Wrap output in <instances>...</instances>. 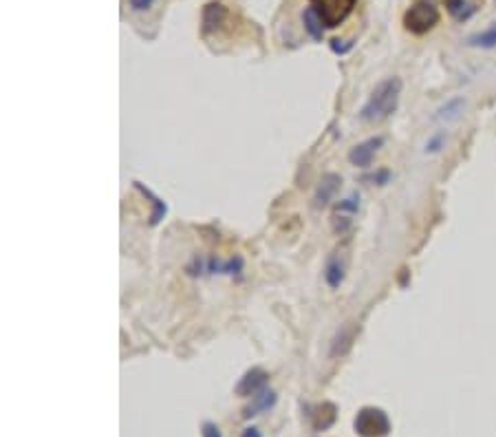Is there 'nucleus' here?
I'll use <instances>...</instances> for the list:
<instances>
[{
    "label": "nucleus",
    "instance_id": "1a4fd4ad",
    "mask_svg": "<svg viewBox=\"0 0 496 437\" xmlns=\"http://www.w3.org/2000/svg\"><path fill=\"white\" fill-rule=\"evenodd\" d=\"M340 183H342L340 175H335V173L324 175V177H322V181L318 183L316 195H313V201H316V205H318V208L327 205V203H329V201L335 197V193H338V190H340Z\"/></svg>",
    "mask_w": 496,
    "mask_h": 437
},
{
    "label": "nucleus",
    "instance_id": "aec40b11",
    "mask_svg": "<svg viewBox=\"0 0 496 437\" xmlns=\"http://www.w3.org/2000/svg\"><path fill=\"white\" fill-rule=\"evenodd\" d=\"M152 3H155V0H128V5L135 9V11H144V9H148Z\"/></svg>",
    "mask_w": 496,
    "mask_h": 437
},
{
    "label": "nucleus",
    "instance_id": "ddd939ff",
    "mask_svg": "<svg viewBox=\"0 0 496 437\" xmlns=\"http://www.w3.org/2000/svg\"><path fill=\"white\" fill-rule=\"evenodd\" d=\"M135 188L139 190V193L146 197V199H150V203L155 205V210H152V215H150V225H157L163 217H166V212H168V208H166V203L159 199V197H155L152 195V190H148L142 181H135Z\"/></svg>",
    "mask_w": 496,
    "mask_h": 437
},
{
    "label": "nucleus",
    "instance_id": "9b49d317",
    "mask_svg": "<svg viewBox=\"0 0 496 437\" xmlns=\"http://www.w3.org/2000/svg\"><path fill=\"white\" fill-rule=\"evenodd\" d=\"M227 18V9L221 3H207L203 9V33L217 31Z\"/></svg>",
    "mask_w": 496,
    "mask_h": 437
},
{
    "label": "nucleus",
    "instance_id": "f03ea898",
    "mask_svg": "<svg viewBox=\"0 0 496 437\" xmlns=\"http://www.w3.org/2000/svg\"><path fill=\"white\" fill-rule=\"evenodd\" d=\"M353 429L359 437H388L393 431V424L384 409L362 407L353 420Z\"/></svg>",
    "mask_w": 496,
    "mask_h": 437
},
{
    "label": "nucleus",
    "instance_id": "0eeeda50",
    "mask_svg": "<svg viewBox=\"0 0 496 437\" xmlns=\"http://www.w3.org/2000/svg\"><path fill=\"white\" fill-rule=\"evenodd\" d=\"M338 420V407L333 402H320L316 407H309V422L313 431L322 433L329 431Z\"/></svg>",
    "mask_w": 496,
    "mask_h": 437
},
{
    "label": "nucleus",
    "instance_id": "f257e3e1",
    "mask_svg": "<svg viewBox=\"0 0 496 437\" xmlns=\"http://www.w3.org/2000/svg\"><path fill=\"white\" fill-rule=\"evenodd\" d=\"M399 95H402V80L399 78H388L384 82H379L373 89L369 102L362 106L359 118L364 122H371V124L384 122L386 118H391L395 113V108L399 104Z\"/></svg>",
    "mask_w": 496,
    "mask_h": 437
},
{
    "label": "nucleus",
    "instance_id": "39448f33",
    "mask_svg": "<svg viewBox=\"0 0 496 437\" xmlns=\"http://www.w3.org/2000/svg\"><path fill=\"white\" fill-rule=\"evenodd\" d=\"M381 146H384V137H381V135L371 137V140H367V142H362V144H357V146L351 148L349 161H351L355 168H369L371 161H373V157H375V153H377V150H379Z\"/></svg>",
    "mask_w": 496,
    "mask_h": 437
},
{
    "label": "nucleus",
    "instance_id": "2eb2a0df",
    "mask_svg": "<svg viewBox=\"0 0 496 437\" xmlns=\"http://www.w3.org/2000/svg\"><path fill=\"white\" fill-rule=\"evenodd\" d=\"M302 21H304V29H307V33L313 38V40H322V35H324V27L320 25V21L316 18V13L309 9H304L302 13Z\"/></svg>",
    "mask_w": 496,
    "mask_h": 437
},
{
    "label": "nucleus",
    "instance_id": "4be33fe9",
    "mask_svg": "<svg viewBox=\"0 0 496 437\" xmlns=\"http://www.w3.org/2000/svg\"><path fill=\"white\" fill-rule=\"evenodd\" d=\"M241 437H263V433H260L258 429L250 426V429H245V431H243V435H241Z\"/></svg>",
    "mask_w": 496,
    "mask_h": 437
},
{
    "label": "nucleus",
    "instance_id": "4468645a",
    "mask_svg": "<svg viewBox=\"0 0 496 437\" xmlns=\"http://www.w3.org/2000/svg\"><path fill=\"white\" fill-rule=\"evenodd\" d=\"M324 278H327L329 288H340L342 280H345V265L340 263L338 256H331L327 261V268H324Z\"/></svg>",
    "mask_w": 496,
    "mask_h": 437
},
{
    "label": "nucleus",
    "instance_id": "412c9836",
    "mask_svg": "<svg viewBox=\"0 0 496 437\" xmlns=\"http://www.w3.org/2000/svg\"><path fill=\"white\" fill-rule=\"evenodd\" d=\"M371 179H373L375 183H379V186H384V183L391 179V173H388V170H379V173H377V175H373Z\"/></svg>",
    "mask_w": 496,
    "mask_h": 437
},
{
    "label": "nucleus",
    "instance_id": "f3484780",
    "mask_svg": "<svg viewBox=\"0 0 496 437\" xmlns=\"http://www.w3.org/2000/svg\"><path fill=\"white\" fill-rule=\"evenodd\" d=\"M329 45H331V51H333V53H340V55L349 53V51H351V47H353V42L340 40V38H333V40H331Z\"/></svg>",
    "mask_w": 496,
    "mask_h": 437
},
{
    "label": "nucleus",
    "instance_id": "dca6fc26",
    "mask_svg": "<svg viewBox=\"0 0 496 437\" xmlns=\"http://www.w3.org/2000/svg\"><path fill=\"white\" fill-rule=\"evenodd\" d=\"M470 45L472 47H481V49H492L496 47V25H492L490 29L481 31V33H476L470 38Z\"/></svg>",
    "mask_w": 496,
    "mask_h": 437
},
{
    "label": "nucleus",
    "instance_id": "7ed1b4c3",
    "mask_svg": "<svg viewBox=\"0 0 496 437\" xmlns=\"http://www.w3.org/2000/svg\"><path fill=\"white\" fill-rule=\"evenodd\" d=\"M357 0H309V7L324 29H335L351 16Z\"/></svg>",
    "mask_w": 496,
    "mask_h": 437
},
{
    "label": "nucleus",
    "instance_id": "20e7f679",
    "mask_svg": "<svg viewBox=\"0 0 496 437\" xmlns=\"http://www.w3.org/2000/svg\"><path fill=\"white\" fill-rule=\"evenodd\" d=\"M439 23V9L432 0H415L410 9L404 13V27L415 35H424L432 31Z\"/></svg>",
    "mask_w": 496,
    "mask_h": 437
},
{
    "label": "nucleus",
    "instance_id": "9d476101",
    "mask_svg": "<svg viewBox=\"0 0 496 437\" xmlns=\"http://www.w3.org/2000/svg\"><path fill=\"white\" fill-rule=\"evenodd\" d=\"M199 268L203 272L209 274H238L243 268V259H230V261H219V259H209V261H201Z\"/></svg>",
    "mask_w": 496,
    "mask_h": 437
},
{
    "label": "nucleus",
    "instance_id": "6e6552de",
    "mask_svg": "<svg viewBox=\"0 0 496 437\" xmlns=\"http://www.w3.org/2000/svg\"><path fill=\"white\" fill-rule=\"evenodd\" d=\"M444 5L456 23H466L483 7V0H444Z\"/></svg>",
    "mask_w": 496,
    "mask_h": 437
},
{
    "label": "nucleus",
    "instance_id": "a211bd4d",
    "mask_svg": "<svg viewBox=\"0 0 496 437\" xmlns=\"http://www.w3.org/2000/svg\"><path fill=\"white\" fill-rule=\"evenodd\" d=\"M359 208V195H351L349 199H345L340 205H338V210H349V212H355Z\"/></svg>",
    "mask_w": 496,
    "mask_h": 437
},
{
    "label": "nucleus",
    "instance_id": "6ab92c4d",
    "mask_svg": "<svg viewBox=\"0 0 496 437\" xmlns=\"http://www.w3.org/2000/svg\"><path fill=\"white\" fill-rule=\"evenodd\" d=\"M201 435H203V437H223L221 429H219L214 422H203V424H201Z\"/></svg>",
    "mask_w": 496,
    "mask_h": 437
},
{
    "label": "nucleus",
    "instance_id": "f8f14e48",
    "mask_svg": "<svg viewBox=\"0 0 496 437\" xmlns=\"http://www.w3.org/2000/svg\"><path fill=\"white\" fill-rule=\"evenodd\" d=\"M274 404H276V393H274L272 389L265 387L263 391H258V393L252 397V404L245 409L243 417H254V415H258V413H263V411H270Z\"/></svg>",
    "mask_w": 496,
    "mask_h": 437
},
{
    "label": "nucleus",
    "instance_id": "423d86ee",
    "mask_svg": "<svg viewBox=\"0 0 496 437\" xmlns=\"http://www.w3.org/2000/svg\"><path fill=\"white\" fill-rule=\"evenodd\" d=\"M267 382H270V375H267V371L254 367L247 371L236 385V395H243V397H254L258 391H263L267 387Z\"/></svg>",
    "mask_w": 496,
    "mask_h": 437
}]
</instances>
